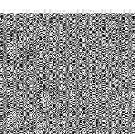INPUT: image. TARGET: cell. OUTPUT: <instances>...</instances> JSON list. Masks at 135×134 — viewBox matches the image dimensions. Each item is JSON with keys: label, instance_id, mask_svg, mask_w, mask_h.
<instances>
[{"label": "cell", "instance_id": "1", "mask_svg": "<svg viewBox=\"0 0 135 134\" xmlns=\"http://www.w3.org/2000/svg\"><path fill=\"white\" fill-rule=\"evenodd\" d=\"M36 43L33 35L21 31L12 34L7 39L4 53L9 60L16 63L26 61L33 55Z\"/></svg>", "mask_w": 135, "mask_h": 134}, {"label": "cell", "instance_id": "2", "mask_svg": "<svg viewBox=\"0 0 135 134\" xmlns=\"http://www.w3.org/2000/svg\"><path fill=\"white\" fill-rule=\"evenodd\" d=\"M2 126L7 132L19 134L26 131L30 126L27 113L18 106H10L6 109L1 116Z\"/></svg>", "mask_w": 135, "mask_h": 134}, {"label": "cell", "instance_id": "3", "mask_svg": "<svg viewBox=\"0 0 135 134\" xmlns=\"http://www.w3.org/2000/svg\"><path fill=\"white\" fill-rule=\"evenodd\" d=\"M40 106L44 111L49 113H54L59 111L64 105V100L62 96L56 91L46 89L39 96Z\"/></svg>", "mask_w": 135, "mask_h": 134}, {"label": "cell", "instance_id": "4", "mask_svg": "<svg viewBox=\"0 0 135 134\" xmlns=\"http://www.w3.org/2000/svg\"><path fill=\"white\" fill-rule=\"evenodd\" d=\"M104 83L106 88L111 91H117L122 87V81L113 72H108L104 76Z\"/></svg>", "mask_w": 135, "mask_h": 134}]
</instances>
